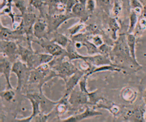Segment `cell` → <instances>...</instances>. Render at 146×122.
Returning a JSON list of instances; mask_svg holds the SVG:
<instances>
[{
    "label": "cell",
    "mask_w": 146,
    "mask_h": 122,
    "mask_svg": "<svg viewBox=\"0 0 146 122\" xmlns=\"http://www.w3.org/2000/svg\"><path fill=\"white\" fill-rule=\"evenodd\" d=\"M110 56L112 61L115 58H116L122 62L126 61L127 62L132 63L135 66L139 67L135 64L131 56L127 42V35L124 34H120L115 40L110 52Z\"/></svg>",
    "instance_id": "obj_1"
},
{
    "label": "cell",
    "mask_w": 146,
    "mask_h": 122,
    "mask_svg": "<svg viewBox=\"0 0 146 122\" xmlns=\"http://www.w3.org/2000/svg\"><path fill=\"white\" fill-rule=\"evenodd\" d=\"M65 56H56L48 63L51 68L55 71L57 77L62 79L65 82L69 77L78 70L71 61L66 60Z\"/></svg>",
    "instance_id": "obj_2"
},
{
    "label": "cell",
    "mask_w": 146,
    "mask_h": 122,
    "mask_svg": "<svg viewBox=\"0 0 146 122\" xmlns=\"http://www.w3.org/2000/svg\"><path fill=\"white\" fill-rule=\"evenodd\" d=\"M30 72L31 69L22 60H17L13 63L12 72L14 73L17 78V84L15 88L17 91H21L22 89L29 83Z\"/></svg>",
    "instance_id": "obj_3"
},
{
    "label": "cell",
    "mask_w": 146,
    "mask_h": 122,
    "mask_svg": "<svg viewBox=\"0 0 146 122\" xmlns=\"http://www.w3.org/2000/svg\"><path fill=\"white\" fill-rule=\"evenodd\" d=\"M33 42L38 44L47 52V53L52 55L54 57H67L66 50L58 43L52 41L51 39L49 40L47 38H45L40 39L34 40Z\"/></svg>",
    "instance_id": "obj_4"
},
{
    "label": "cell",
    "mask_w": 146,
    "mask_h": 122,
    "mask_svg": "<svg viewBox=\"0 0 146 122\" xmlns=\"http://www.w3.org/2000/svg\"><path fill=\"white\" fill-rule=\"evenodd\" d=\"M46 22L48 25V32L52 33L54 31H57L58 29L61 26V25L72 18H75V16L71 13H63L60 14H47Z\"/></svg>",
    "instance_id": "obj_5"
},
{
    "label": "cell",
    "mask_w": 146,
    "mask_h": 122,
    "mask_svg": "<svg viewBox=\"0 0 146 122\" xmlns=\"http://www.w3.org/2000/svg\"><path fill=\"white\" fill-rule=\"evenodd\" d=\"M1 54L7 58L12 63L19 56L18 44L14 40H1Z\"/></svg>",
    "instance_id": "obj_6"
},
{
    "label": "cell",
    "mask_w": 146,
    "mask_h": 122,
    "mask_svg": "<svg viewBox=\"0 0 146 122\" xmlns=\"http://www.w3.org/2000/svg\"><path fill=\"white\" fill-rule=\"evenodd\" d=\"M102 113L96 111L95 108L90 107L88 105L85 106L84 111L78 114L71 116L65 119H59V121L62 122H78L83 120L92 117L94 116H98L102 115Z\"/></svg>",
    "instance_id": "obj_7"
},
{
    "label": "cell",
    "mask_w": 146,
    "mask_h": 122,
    "mask_svg": "<svg viewBox=\"0 0 146 122\" xmlns=\"http://www.w3.org/2000/svg\"><path fill=\"white\" fill-rule=\"evenodd\" d=\"M68 102L72 109H77L81 106L89 105L88 97L87 93L79 91L73 90L68 95Z\"/></svg>",
    "instance_id": "obj_8"
},
{
    "label": "cell",
    "mask_w": 146,
    "mask_h": 122,
    "mask_svg": "<svg viewBox=\"0 0 146 122\" xmlns=\"http://www.w3.org/2000/svg\"><path fill=\"white\" fill-rule=\"evenodd\" d=\"M25 96L29 100L32 105V113L30 116L27 117L22 119H15V121L17 122H30L32 121V119L34 117L39 114L41 111L40 109V101L38 97V92L35 93H27Z\"/></svg>",
    "instance_id": "obj_9"
},
{
    "label": "cell",
    "mask_w": 146,
    "mask_h": 122,
    "mask_svg": "<svg viewBox=\"0 0 146 122\" xmlns=\"http://www.w3.org/2000/svg\"><path fill=\"white\" fill-rule=\"evenodd\" d=\"M81 59L89 62L95 67H100L104 65H117L115 64L108 55L102 54H96L92 55H82ZM119 66V65H118Z\"/></svg>",
    "instance_id": "obj_10"
},
{
    "label": "cell",
    "mask_w": 146,
    "mask_h": 122,
    "mask_svg": "<svg viewBox=\"0 0 146 122\" xmlns=\"http://www.w3.org/2000/svg\"><path fill=\"white\" fill-rule=\"evenodd\" d=\"M13 63L6 56L1 54L0 73L3 75L6 82V89H14L10 83V74L12 72Z\"/></svg>",
    "instance_id": "obj_11"
},
{
    "label": "cell",
    "mask_w": 146,
    "mask_h": 122,
    "mask_svg": "<svg viewBox=\"0 0 146 122\" xmlns=\"http://www.w3.org/2000/svg\"><path fill=\"white\" fill-rule=\"evenodd\" d=\"M38 97L40 101V109L41 112L48 114L54 109L58 101H52L48 99L43 93L42 91H39L38 92Z\"/></svg>",
    "instance_id": "obj_12"
},
{
    "label": "cell",
    "mask_w": 146,
    "mask_h": 122,
    "mask_svg": "<svg viewBox=\"0 0 146 122\" xmlns=\"http://www.w3.org/2000/svg\"><path fill=\"white\" fill-rule=\"evenodd\" d=\"M34 36L37 39L47 38L48 32V25L46 21L43 19H37L33 26Z\"/></svg>",
    "instance_id": "obj_13"
},
{
    "label": "cell",
    "mask_w": 146,
    "mask_h": 122,
    "mask_svg": "<svg viewBox=\"0 0 146 122\" xmlns=\"http://www.w3.org/2000/svg\"><path fill=\"white\" fill-rule=\"evenodd\" d=\"M145 112V108H144L143 107V105H140L133 110L128 111L124 117V119L131 121H146L145 115H144V113Z\"/></svg>",
    "instance_id": "obj_14"
},
{
    "label": "cell",
    "mask_w": 146,
    "mask_h": 122,
    "mask_svg": "<svg viewBox=\"0 0 146 122\" xmlns=\"http://www.w3.org/2000/svg\"><path fill=\"white\" fill-rule=\"evenodd\" d=\"M24 34L19 30H11L4 26L1 22V40H14L22 36Z\"/></svg>",
    "instance_id": "obj_15"
},
{
    "label": "cell",
    "mask_w": 146,
    "mask_h": 122,
    "mask_svg": "<svg viewBox=\"0 0 146 122\" xmlns=\"http://www.w3.org/2000/svg\"><path fill=\"white\" fill-rule=\"evenodd\" d=\"M84 72L78 69L73 75H72L65 82L66 85V93L69 94L76 86L80 80L84 76Z\"/></svg>",
    "instance_id": "obj_16"
},
{
    "label": "cell",
    "mask_w": 146,
    "mask_h": 122,
    "mask_svg": "<svg viewBox=\"0 0 146 122\" xmlns=\"http://www.w3.org/2000/svg\"><path fill=\"white\" fill-rule=\"evenodd\" d=\"M71 12L75 18H79L80 21L83 22H86L90 15V14L86 10V5L79 2L72 7Z\"/></svg>",
    "instance_id": "obj_17"
},
{
    "label": "cell",
    "mask_w": 146,
    "mask_h": 122,
    "mask_svg": "<svg viewBox=\"0 0 146 122\" xmlns=\"http://www.w3.org/2000/svg\"><path fill=\"white\" fill-rule=\"evenodd\" d=\"M93 107L95 109L100 108L107 109L114 116H117L120 112V108L119 105L108 101H106L105 99L100 101L96 105Z\"/></svg>",
    "instance_id": "obj_18"
},
{
    "label": "cell",
    "mask_w": 146,
    "mask_h": 122,
    "mask_svg": "<svg viewBox=\"0 0 146 122\" xmlns=\"http://www.w3.org/2000/svg\"><path fill=\"white\" fill-rule=\"evenodd\" d=\"M68 95L69 94L65 93L63 96L58 101L54 108L55 113L58 116L65 113L70 109H72L71 106L68 102Z\"/></svg>",
    "instance_id": "obj_19"
},
{
    "label": "cell",
    "mask_w": 146,
    "mask_h": 122,
    "mask_svg": "<svg viewBox=\"0 0 146 122\" xmlns=\"http://www.w3.org/2000/svg\"><path fill=\"white\" fill-rule=\"evenodd\" d=\"M136 38L135 34L132 33H127V44L129 48V52L135 64L137 67H140V64L137 62L136 57V52H135V46H136Z\"/></svg>",
    "instance_id": "obj_20"
},
{
    "label": "cell",
    "mask_w": 146,
    "mask_h": 122,
    "mask_svg": "<svg viewBox=\"0 0 146 122\" xmlns=\"http://www.w3.org/2000/svg\"><path fill=\"white\" fill-rule=\"evenodd\" d=\"M65 49L67 52V58L69 60L72 61L74 60L81 59L82 55L78 53L77 49L75 46L74 42L71 39L68 45L66 47Z\"/></svg>",
    "instance_id": "obj_21"
},
{
    "label": "cell",
    "mask_w": 146,
    "mask_h": 122,
    "mask_svg": "<svg viewBox=\"0 0 146 122\" xmlns=\"http://www.w3.org/2000/svg\"><path fill=\"white\" fill-rule=\"evenodd\" d=\"M120 96L124 101L133 103L136 98L137 94L136 91L132 88L130 87H124L121 91Z\"/></svg>",
    "instance_id": "obj_22"
},
{
    "label": "cell",
    "mask_w": 146,
    "mask_h": 122,
    "mask_svg": "<svg viewBox=\"0 0 146 122\" xmlns=\"http://www.w3.org/2000/svg\"><path fill=\"white\" fill-rule=\"evenodd\" d=\"M52 34L53 36L51 40L64 48L68 45V44L70 43L71 40V39L68 38L65 35L58 32L57 31L53 32Z\"/></svg>",
    "instance_id": "obj_23"
},
{
    "label": "cell",
    "mask_w": 146,
    "mask_h": 122,
    "mask_svg": "<svg viewBox=\"0 0 146 122\" xmlns=\"http://www.w3.org/2000/svg\"><path fill=\"white\" fill-rule=\"evenodd\" d=\"M108 25L109 30L111 32L112 39L114 40H116L117 38V32L120 29V26L116 17H110Z\"/></svg>",
    "instance_id": "obj_24"
},
{
    "label": "cell",
    "mask_w": 146,
    "mask_h": 122,
    "mask_svg": "<svg viewBox=\"0 0 146 122\" xmlns=\"http://www.w3.org/2000/svg\"><path fill=\"white\" fill-rule=\"evenodd\" d=\"M33 48L30 47H26L22 46L21 44H18V53L19 56H20L21 60L24 63H26L28 58L34 52Z\"/></svg>",
    "instance_id": "obj_25"
},
{
    "label": "cell",
    "mask_w": 146,
    "mask_h": 122,
    "mask_svg": "<svg viewBox=\"0 0 146 122\" xmlns=\"http://www.w3.org/2000/svg\"><path fill=\"white\" fill-rule=\"evenodd\" d=\"M98 90H96L92 92H88L87 93L88 97V101H89V105H92L94 107L100 101L104 99V97L99 95L98 92Z\"/></svg>",
    "instance_id": "obj_26"
},
{
    "label": "cell",
    "mask_w": 146,
    "mask_h": 122,
    "mask_svg": "<svg viewBox=\"0 0 146 122\" xmlns=\"http://www.w3.org/2000/svg\"><path fill=\"white\" fill-rule=\"evenodd\" d=\"M139 15L133 10H131L129 15V25L127 33H132L136 26H137Z\"/></svg>",
    "instance_id": "obj_27"
},
{
    "label": "cell",
    "mask_w": 146,
    "mask_h": 122,
    "mask_svg": "<svg viewBox=\"0 0 146 122\" xmlns=\"http://www.w3.org/2000/svg\"><path fill=\"white\" fill-rule=\"evenodd\" d=\"M83 46L85 47L87 49V52L88 55H95L100 53L99 47L95 46L92 42H91L89 39L86 40L84 42L82 43Z\"/></svg>",
    "instance_id": "obj_28"
},
{
    "label": "cell",
    "mask_w": 146,
    "mask_h": 122,
    "mask_svg": "<svg viewBox=\"0 0 146 122\" xmlns=\"http://www.w3.org/2000/svg\"><path fill=\"white\" fill-rule=\"evenodd\" d=\"M130 7L139 16L141 15L143 11V5L140 0H130Z\"/></svg>",
    "instance_id": "obj_29"
},
{
    "label": "cell",
    "mask_w": 146,
    "mask_h": 122,
    "mask_svg": "<svg viewBox=\"0 0 146 122\" xmlns=\"http://www.w3.org/2000/svg\"><path fill=\"white\" fill-rule=\"evenodd\" d=\"M85 27H86V26L84 22L79 21L78 23L70 27L68 29V32H69V34L70 35V36H72L73 35H75L78 34L80 30L84 29Z\"/></svg>",
    "instance_id": "obj_30"
},
{
    "label": "cell",
    "mask_w": 146,
    "mask_h": 122,
    "mask_svg": "<svg viewBox=\"0 0 146 122\" xmlns=\"http://www.w3.org/2000/svg\"><path fill=\"white\" fill-rule=\"evenodd\" d=\"M15 92L14 89H6L1 92V96L6 101H11L14 97Z\"/></svg>",
    "instance_id": "obj_31"
},
{
    "label": "cell",
    "mask_w": 146,
    "mask_h": 122,
    "mask_svg": "<svg viewBox=\"0 0 146 122\" xmlns=\"http://www.w3.org/2000/svg\"><path fill=\"white\" fill-rule=\"evenodd\" d=\"M15 7L19 10L21 14L27 12V3L26 0H14Z\"/></svg>",
    "instance_id": "obj_32"
},
{
    "label": "cell",
    "mask_w": 146,
    "mask_h": 122,
    "mask_svg": "<svg viewBox=\"0 0 146 122\" xmlns=\"http://www.w3.org/2000/svg\"><path fill=\"white\" fill-rule=\"evenodd\" d=\"M122 10V4L121 0H114L113 5L112 7V13L113 17H117Z\"/></svg>",
    "instance_id": "obj_33"
},
{
    "label": "cell",
    "mask_w": 146,
    "mask_h": 122,
    "mask_svg": "<svg viewBox=\"0 0 146 122\" xmlns=\"http://www.w3.org/2000/svg\"><path fill=\"white\" fill-rule=\"evenodd\" d=\"M29 2L31 6L38 9L42 13L43 6H46V0H29Z\"/></svg>",
    "instance_id": "obj_34"
},
{
    "label": "cell",
    "mask_w": 146,
    "mask_h": 122,
    "mask_svg": "<svg viewBox=\"0 0 146 122\" xmlns=\"http://www.w3.org/2000/svg\"><path fill=\"white\" fill-rule=\"evenodd\" d=\"M89 40H90L95 46H96L98 47L103 44V40L102 36L98 34L93 35L92 36H90Z\"/></svg>",
    "instance_id": "obj_35"
},
{
    "label": "cell",
    "mask_w": 146,
    "mask_h": 122,
    "mask_svg": "<svg viewBox=\"0 0 146 122\" xmlns=\"http://www.w3.org/2000/svg\"><path fill=\"white\" fill-rule=\"evenodd\" d=\"M50 113L48 114H46L43 112H40L39 114H38V115L35 116V117H34L32 119L33 120H34V121H39V122H46L47 121V120L50 115Z\"/></svg>",
    "instance_id": "obj_36"
},
{
    "label": "cell",
    "mask_w": 146,
    "mask_h": 122,
    "mask_svg": "<svg viewBox=\"0 0 146 122\" xmlns=\"http://www.w3.org/2000/svg\"><path fill=\"white\" fill-rule=\"evenodd\" d=\"M96 5V0H87L86 3V8L87 11L91 14L95 10Z\"/></svg>",
    "instance_id": "obj_37"
},
{
    "label": "cell",
    "mask_w": 146,
    "mask_h": 122,
    "mask_svg": "<svg viewBox=\"0 0 146 122\" xmlns=\"http://www.w3.org/2000/svg\"><path fill=\"white\" fill-rule=\"evenodd\" d=\"M137 27V29L141 31H143L146 29V18L142 15L139 18Z\"/></svg>",
    "instance_id": "obj_38"
},
{
    "label": "cell",
    "mask_w": 146,
    "mask_h": 122,
    "mask_svg": "<svg viewBox=\"0 0 146 122\" xmlns=\"http://www.w3.org/2000/svg\"><path fill=\"white\" fill-rule=\"evenodd\" d=\"M96 3L101 6L106 11H108L111 6V0H96Z\"/></svg>",
    "instance_id": "obj_39"
},
{
    "label": "cell",
    "mask_w": 146,
    "mask_h": 122,
    "mask_svg": "<svg viewBox=\"0 0 146 122\" xmlns=\"http://www.w3.org/2000/svg\"><path fill=\"white\" fill-rule=\"evenodd\" d=\"M143 98L145 103V109H146V89L144 91V95H143ZM145 120H146V112H145Z\"/></svg>",
    "instance_id": "obj_40"
},
{
    "label": "cell",
    "mask_w": 146,
    "mask_h": 122,
    "mask_svg": "<svg viewBox=\"0 0 146 122\" xmlns=\"http://www.w3.org/2000/svg\"><path fill=\"white\" fill-rule=\"evenodd\" d=\"M78 1H79V2L86 5V3L87 0H78Z\"/></svg>",
    "instance_id": "obj_41"
},
{
    "label": "cell",
    "mask_w": 146,
    "mask_h": 122,
    "mask_svg": "<svg viewBox=\"0 0 146 122\" xmlns=\"http://www.w3.org/2000/svg\"><path fill=\"white\" fill-rule=\"evenodd\" d=\"M123 2H125L129 6H130V4H129V2H130V0H121Z\"/></svg>",
    "instance_id": "obj_42"
}]
</instances>
